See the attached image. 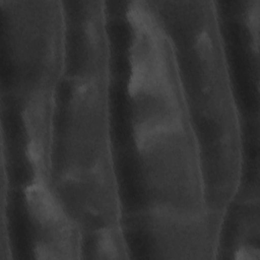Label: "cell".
<instances>
[{"label": "cell", "instance_id": "2", "mask_svg": "<svg viewBox=\"0 0 260 260\" xmlns=\"http://www.w3.org/2000/svg\"><path fill=\"white\" fill-rule=\"evenodd\" d=\"M221 19L211 6L193 8L171 25V39L185 47L189 68L198 81L195 104L188 105L192 123L203 125V168L209 194L226 199L235 194L239 176L237 121L221 47Z\"/></svg>", "mask_w": 260, "mask_h": 260}, {"label": "cell", "instance_id": "3", "mask_svg": "<svg viewBox=\"0 0 260 260\" xmlns=\"http://www.w3.org/2000/svg\"><path fill=\"white\" fill-rule=\"evenodd\" d=\"M67 161L57 187L65 209L79 217L105 216L118 209L107 131L108 76L78 71L70 77Z\"/></svg>", "mask_w": 260, "mask_h": 260}, {"label": "cell", "instance_id": "1", "mask_svg": "<svg viewBox=\"0 0 260 260\" xmlns=\"http://www.w3.org/2000/svg\"><path fill=\"white\" fill-rule=\"evenodd\" d=\"M134 144L158 231L198 226L210 216L203 161L173 51L147 45L128 52Z\"/></svg>", "mask_w": 260, "mask_h": 260}]
</instances>
